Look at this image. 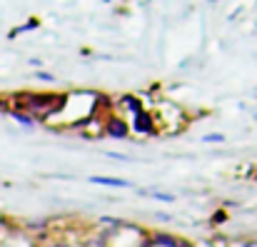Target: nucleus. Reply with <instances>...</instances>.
I'll return each mask as SVG.
<instances>
[{"mask_svg": "<svg viewBox=\"0 0 257 247\" xmlns=\"http://www.w3.org/2000/svg\"><path fill=\"white\" fill-rule=\"evenodd\" d=\"M133 130L135 133H143V135H148V133H153V115L150 112H140V115H135L133 117Z\"/></svg>", "mask_w": 257, "mask_h": 247, "instance_id": "nucleus-1", "label": "nucleus"}, {"mask_svg": "<svg viewBox=\"0 0 257 247\" xmlns=\"http://www.w3.org/2000/svg\"><path fill=\"white\" fill-rule=\"evenodd\" d=\"M107 135H110V138H125V135H127V125L115 117V120L107 122Z\"/></svg>", "mask_w": 257, "mask_h": 247, "instance_id": "nucleus-2", "label": "nucleus"}, {"mask_svg": "<svg viewBox=\"0 0 257 247\" xmlns=\"http://www.w3.org/2000/svg\"><path fill=\"white\" fill-rule=\"evenodd\" d=\"M95 185H107V187H130V182L127 180H120V177H90Z\"/></svg>", "mask_w": 257, "mask_h": 247, "instance_id": "nucleus-3", "label": "nucleus"}, {"mask_svg": "<svg viewBox=\"0 0 257 247\" xmlns=\"http://www.w3.org/2000/svg\"><path fill=\"white\" fill-rule=\"evenodd\" d=\"M10 117H13V120H18V122H20V125H25V128H33V125H35V117L23 115V112H18V110H10Z\"/></svg>", "mask_w": 257, "mask_h": 247, "instance_id": "nucleus-4", "label": "nucleus"}, {"mask_svg": "<svg viewBox=\"0 0 257 247\" xmlns=\"http://www.w3.org/2000/svg\"><path fill=\"white\" fill-rule=\"evenodd\" d=\"M122 102L130 107V112H133V115H140V112H143V107H140V100H138V97H133V95H125V97H122Z\"/></svg>", "mask_w": 257, "mask_h": 247, "instance_id": "nucleus-5", "label": "nucleus"}, {"mask_svg": "<svg viewBox=\"0 0 257 247\" xmlns=\"http://www.w3.org/2000/svg\"><path fill=\"white\" fill-rule=\"evenodd\" d=\"M202 140H205V143H222L225 138H222V135H205Z\"/></svg>", "mask_w": 257, "mask_h": 247, "instance_id": "nucleus-6", "label": "nucleus"}, {"mask_svg": "<svg viewBox=\"0 0 257 247\" xmlns=\"http://www.w3.org/2000/svg\"><path fill=\"white\" fill-rule=\"evenodd\" d=\"M153 197H158V200H163V202H172V195H163V192H150Z\"/></svg>", "mask_w": 257, "mask_h": 247, "instance_id": "nucleus-7", "label": "nucleus"}, {"mask_svg": "<svg viewBox=\"0 0 257 247\" xmlns=\"http://www.w3.org/2000/svg\"><path fill=\"white\" fill-rule=\"evenodd\" d=\"M35 75H38V78H40V80H55V78H53V75H50V73H35Z\"/></svg>", "mask_w": 257, "mask_h": 247, "instance_id": "nucleus-8", "label": "nucleus"}]
</instances>
